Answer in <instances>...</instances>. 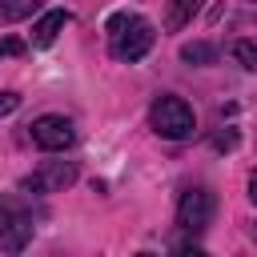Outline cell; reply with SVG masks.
Instances as JSON below:
<instances>
[{
  "label": "cell",
  "mask_w": 257,
  "mask_h": 257,
  "mask_svg": "<svg viewBox=\"0 0 257 257\" xmlns=\"http://www.w3.org/2000/svg\"><path fill=\"white\" fill-rule=\"evenodd\" d=\"M153 40H157L153 24H149L145 16H128V24H124L116 36H108V52H112L116 60L133 64V60H141V56L153 48Z\"/></svg>",
  "instance_id": "obj_2"
},
{
  "label": "cell",
  "mask_w": 257,
  "mask_h": 257,
  "mask_svg": "<svg viewBox=\"0 0 257 257\" xmlns=\"http://www.w3.org/2000/svg\"><path fill=\"white\" fill-rule=\"evenodd\" d=\"M128 16H133V12H112V16H108V24H104V28H108V36H116V32L128 24Z\"/></svg>",
  "instance_id": "obj_12"
},
{
  "label": "cell",
  "mask_w": 257,
  "mask_h": 257,
  "mask_svg": "<svg viewBox=\"0 0 257 257\" xmlns=\"http://www.w3.org/2000/svg\"><path fill=\"white\" fill-rule=\"evenodd\" d=\"M249 201L257 205V177H249Z\"/></svg>",
  "instance_id": "obj_14"
},
{
  "label": "cell",
  "mask_w": 257,
  "mask_h": 257,
  "mask_svg": "<svg viewBox=\"0 0 257 257\" xmlns=\"http://www.w3.org/2000/svg\"><path fill=\"white\" fill-rule=\"evenodd\" d=\"M149 128H153L157 137H165V141H189L193 128H197V116H193V108H189L181 96L161 92V96L149 104Z\"/></svg>",
  "instance_id": "obj_1"
},
{
  "label": "cell",
  "mask_w": 257,
  "mask_h": 257,
  "mask_svg": "<svg viewBox=\"0 0 257 257\" xmlns=\"http://www.w3.org/2000/svg\"><path fill=\"white\" fill-rule=\"evenodd\" d=\"M0 52H4V56H20V52H24V44L8 36V40H0Z\"/></svg>",
  "instance_id": "obj_13"
},
{
  "label": "cell",
  "mask_w": 257,
  "mask_h": 257,
  "mask_svg": "<svg viewBox=\"0 0 257 257\" xmlns=\"http://www.w3.org/2000/svg\"><path fill=\"white\" fill-rule=\"evenodd\" d=\"M68 20H72V16H68L64 8H48V12L32 24V44H36V48H48V44L64 32V24H68Z\"/></svg>",
  "instance_id": "obj_6"
},
{
  "label": "cell",
  "mask_w": 257,
  "mask_h": 257,
  "mask_svg": "<svg viewBox=\"0 0 257 257\" xmlns=\"http://www.w3.org/2000/svg\"><path fill=\"white\" fill-rule=\"evenodd\" d=\"M76 181V161H44L36 173H28L20 181V193L28 197H44V193H60Z\"/></svg>",
  "instance_id": "obj_3"
},
{
  "label": "cell",
  "mask_w": 257,
  "mask_h": 257,
  "mask_svg": "<svg viewBox=\"0 0 257 257\" xmlns=\"http://www.w3.org/2000/svg\"><path fill=\"white\" fill-rule=\"evenodd\" d=\"M213 213H217V197H213L205 185H197V189H189V193L181 197V205H177V225H181L185 233H201V229L213 225Z\"/></svg>",
  "instance_id": "obj_4"
},
{
  "label": "cell",
  "mask_w": 257,
  "mask_h": 257,
  "mask_svg": "<svg viewBox=\"0 0 257 257\" xmlns=\"http://www.w3.org/2000/svg\"><path fill=\"white\" fill-rule=\"evenodd\" d=\"M197 8H205V0H197Z\"/></svg>",
  "instance_id": "obj_15"
},
{
  "label": "cell",
  "mask_w": 257,
  "mask_h": 257,
  "mask_svg": "<svg viewBox=\"0 0 257 257\" xmlns=\"http://www.w3.org/2000/svg\"><path fill=\"white\" fill-rule=\"evenodd\" d=\"M233 56L241 60V68L257 72V44H253V40H237V44H233Z\"/></svg>",
  "instance_id": "obj_10"
},
{
  "label": "cell",
  "mask_w": 257,
  "mask_h": 257,
  "mask_svg": "<svg viewBox=\"0 0 257 257\" xmlns=\"http://www.w3.org/2000/svg\"><path fill=\"white\" fill-rule=\"evenodd\" d=\"M253 237H257V225H253Z\"/></svg>",
  "instance_id": "obj_16"
},
{
  "label": "cell",
  "mask_w": 257,
  "mask_h": 257,
  "mask_svg": "<svg viewBox=\"0 0 257 257\" xmlns=\"http://www.w3.org/2000/svg\"><path fill=\"white\" fill-rule=\"evenodd\" d=\"M249 4H257V0H249Z\"/></svg>",
  "instance_id": "obj_17"
},
{
  "label": "cell",
  "mask_w": 257,
  "mask_h": 257,
  "mask_svg": "<svg viewBox=\"0 0 257 257\" xmlns=\"http://www.w3.org/2000/svg\"><path fill=\"white\" fill-rule=\"evenodd\" d=\"M181 60H185V64H197V68H205V64H213V60H217V44H209V40L181 44Z\"/></svg>",
  "instance_id": "obj_9"
},
{
  "label": "cell",
  "mask_w": 257,
  "mask_h": 257,
  "mask_svg": "<svg viewBox=\"0 0 257 257\" xmlns=\"http://www.w3.org/2000/svg\"><path fill=\"white\" fill-rule=\"evenodd\" d=\"M197 12H201L197 0H169V8H165V32H181Z\"/></svg>",
  "instance_id": "obj_7"
},
{
  "label": "cell",
  "mask_w": 257,
  "mask_h": 257,
  "mask_svg": "<svg viewBox=\"0 0 257 257\" xmlns=\"http://www.w3.org/2000/svg\"><path fill=\"white\" fill-rule=\"evenodd\" d=\"M44 0H0V28L4 24H16V20H28L32 12H40Z\"/></svg>",
  "instance_id": "obj_8"
},
{
  "label": "cell",
  "mask_w": 257,
  "mask_h": 257,
  "mask_svg": "<svg viewBox=\"0 0 257 257\" xmlns=\"http://www.w3.org/2000/svg\"><path fill=\"white\" fill-rule=\"evenodd\" d=\"M28 137H32V145L44 149V153H64V149L76 141V128H72L68 116L48 112V116H36V120L28 124Z\"/></svg>",
  "instance_id": "obj_5"
},
{
  "label": "cell",
  "mask_w": 257,
  "mask_h": 257,
  "mask_svg": "<svg viewBox=\"0 0 257 257\" xmlns=\"http://www.w3.org/2000/svg\"><path fill=\"white\" fill-rule=\"evenodd\" d=\"M16 108H20V92H12V88L0 92V116H8V112H16Z\"/></svg>",
  "instance_id": "obj_11"
}]
</instances>
